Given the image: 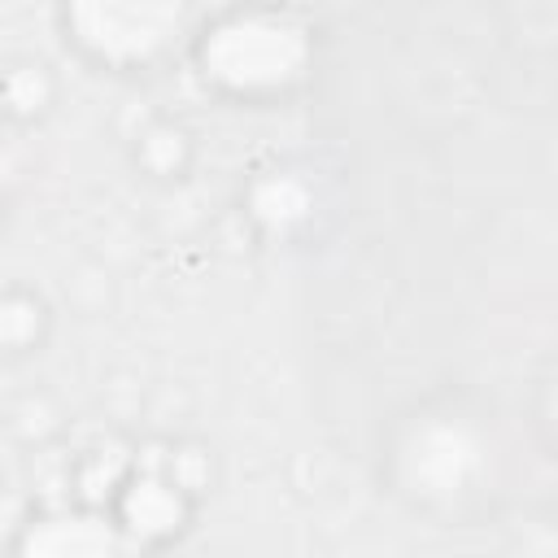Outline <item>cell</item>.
<instances>
[{
	"label": "cell",
	"instance_id": "52a82bcc",
	"mask_svg": "<svg viewBox=\"0 0 558 558\" xmlns=\"http://www.w3.org/2000/svg\"><path fill=\"white\" fill-rule=\"evenodd\" d=\"M35 331H39V305H35V301H26V296L0 301V344L17 349V344H26Z\"/></svg>",
	"mask_w": 558,
	"mask_h": 558
},
{
	"label": "cell",
	"instance_id": "3957f363",
	"mask_svg": "<svg viewBox=\"0 0 558 558\" xmlns=\"http://www.w3.org/2000/svg\"><path fill=\"white\" fill-rule=\"evenodd\" d=\"M65 26L96 61L144 65L179 35L183 0H65Z\"/></svg>",
	"mask_w": 558,
	"mask_h": 558
},
{
	"label": "cell",
	"instance_id": "8992f818",
	"mask_svg": "<svg viewBox=\"0 0 558 558\" xmlns=\"http://www.w3.org/2000/svg\"><path fill=\"white\" fill-rule=\"evenodd\" d=\"M253 209H257L262 222H270V227H288V222H301V218H305L310 196H305V187H301L296 179H270V183L257 187Z\"/></svg>",
	"mask_w": 558,
	"mask_h": 558
},
{
	"label": "cell",
	"instance_id": "277c9868",
	"mask_svg": "<svg viewBox=\"0 0 558 558\" xmlns=\"http://www.w3.org/2000/svg\"><path fill=\"white\" fill-rule=\"evenodd\" d=\"M126 545H131L126 532L113 519L92 514V510H65V514L35 519L17 541L22 554H48V558H109V554H122Z\"/></svg>",
	"mask_w": 558,
	"mask_h": 558
},
{
	"label": "cell",
	"instance_id": "7a4b0ae2",
	"mask_svg": "<svg viewBox=\"0 0 558 558\" xmlns=\"http://www.w3.org/2000/svg\"><path fill=\"white\" fill-rule=\"evenodd\" d=\"M397 484L423 506H462L484 493L493 471L488 436L462 414H423L397 445Z\"/></svg>",
	"mask_w": 558,
	"mask_h": 558
},
{
	"label": "cell",
	"instance_id": "ba28073f",
	"mask_svg": "<svg viewBox=\"0 0 558 558\" xmlns=\"http://www.w3.org/2000/svg\"><path fill=\"white\" fill-rule=\"evenodd\" d=\"M13 174H17V144L0 131V187H9Z\"/></svg>",
	"mask_w": 558,
	"mask_h": 558
},
{
	"label": "cell",
	"instance_id": "5b68a950",
	"mask_svg": "<svg viewBox=\"0 0 558 558\" xmlns=\"http://www.w3.org/2000/svg\"><path fill=\"white\" fill-rule=\"evenodd\" d=\"M118 527L126 541H161L183 527V493L161 475H140L118 493Z\"/></svg>",
	"mask_w": 558,
	"mask_h": 558
},
{
	"label": "cell",
	"instance_id": "6da1fadb",
	"mask_svg": "<svg viewBox=\"0 0 558 558\" xmlns=\"http://www.w3.org/2000/svg\"><path fill=\"white\" fill-rule=\"evenodd\" d=\"M201 70L214 87L235 96H266L292 87L310 65V35L296 17L248 9L214 22L201 39Z\"/></svg>",
	"mask_w": 558,
	"mask_h": 558
}]
</instances>
